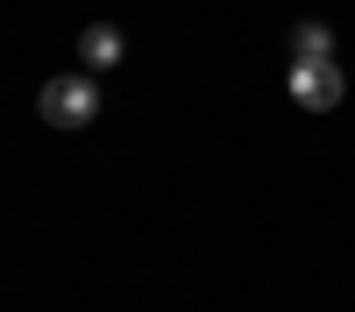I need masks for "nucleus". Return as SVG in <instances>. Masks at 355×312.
<instances>
[{
	"instance_id": "f257e3e1",
	"label": "nucleus",
	"mask_w": 355,
	"mask_h": 312,
	"mask_svg": "<svg viewBox=\"0 0 355 312\" xmlns=\"http://www.w3.org/2000/svg\"><path fill=\"white\" fill-rule=\"evenodd\" d=\"M36 107H43L50 128H85V121H100V85H93V71H64V78L43 85Z\"/></svg>"
},
{
	"instance_id": "f03ea898",
	"label": "nucleus",
	"mask_w": 355,
	"mask_h": 312,
	"mask_svg": "<svg viewBox=\"0 0 355 312\" xmlns=\"http://www.w3.org/2000/svg\"><path fill=\"white\" fill-rule=\"evenodd\" d=\"M291 100H299L306 113H327V107H341V93H348V78H341V64L334 57H291Z\"/></svg>"
},
{
	"instance_id": "7ed1b4c3",
	"label": "nucleus",
	"mask_w": 355,
	"mask_h": 312,
	"mask_svg": "<svg viewBox=\"0 0 355 312\" xmlns=\"http://www.w3.org/2000/svg\"><path fill=\"white\" fill-rule=\"evenodd\" d=\"M121 28H114V21H85L78 28V64L85 71H114V64H121Z\"/></svg>"
},
{
	"instance_id": "20e7f679",
	"label": "nucleus",
	"mask_w": 355,
	"mask_h": 312,
	"mask_svg": "<svg viewBox=\"0 0 355 312\" xmlns=\"http://www.w3.org/2000/svg\"><path fill=\"white\" fill-rule=\"evenodd\" d=\"M291 57H334V28L327 21H299L291 28Z\"/></svg>"
}]
</instances>
